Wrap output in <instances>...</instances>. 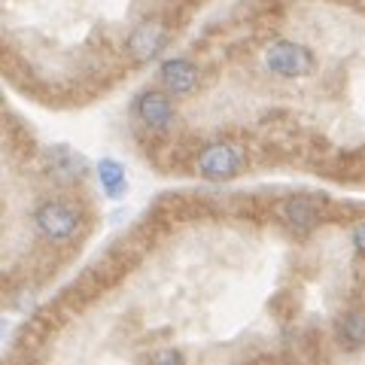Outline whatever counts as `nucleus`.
<instances>
[{"instance_id": "obj_8", "label": "nucleus", "mask_w": 365, "mask_h": 365, "mask_svg": "<svg viewBox=\"0 0 365 365\" xmlns=\"http://www.w3.org/2000/svg\"><path fill=\"white\" fill-rule=\"evenodd\" d=\"M283 220H287L295 232H307V228H314L317 220H319V210L311 198L304 195H292L283 201Z\"/></svg>"}, {"instance_id": "obj_11", "label": "nucleus", "mask_w": 365, "mask_h": 365, "mask_svg": "<svg viewBox=\"0 0 365 365\" xmlns=\"http://www.w3.org/2000/svg\"><path fill=\"white\" fill-rule=\"evenodd\" d=\"M353 244H356V250L365 256V220L356 222V228H353Z\"/></svg>"}, {"instance_id": "obj_2", "label": "nucleus", "mask_w": 365, "mask_h": 365, "mask_svg": "<svg viewBox=\"0 0 365 365\" xmlns=\"http://www.w3.org/2000/svg\"><path fill=\"white\" fill-rule=\"evenodd\" d=\"M265 67L280 76V79H295V76H307L314 71V55L304 49L302 43L292 40H274L265 49Z\"/></svg>"}, {"instance_id": "obj_1", "label": "nucleus", "mask_w": 365, "mask_h": 365, "mask_svg": "<svg viewBox=\"0 0 365 365\" xmlns=\"http://www.w3.org/2000/svg\"><path fill=\"white\" fill-rule=\"evenodd\" d=\"M79 222H83V216L67 201H46L34 213V225H37L43 241L49 244H67L79 232Z\"/></svg>"}, {"instance_id": "obj_10", "label": "nucleus", "mask_w": 365, "mask_h": 365, "mask_svg": "<svg viewBox=\"0 0 365 365\" xmlns=\"http://www.w3.org/2000/svg\"><path fill=\"white\" fill-rule=\"evenodd\" d=\"M338 335L344 338L350 347H362L365 344V311H350L341 317Z\"/></svg>"}, {"instance_id": "obj_7", "label": "nucleus", "mask_w": 365, "mask_h": 365, "mask_svg": "<svg viewBox=\"0 0 365 365\" xmlns=\"http://www.w3.org/2000/svg\"><path fill=\"white\" fill-rule=\"evenodd\" d=\"M49 170L55 180L73 182L83 177L86 162H83V155H76L73 150H67V146H55V150H49Z\"/></svg>"}, {"instance_id": "obj_12", "label": "nucleus", "mask_w": 365, "mask_h": 365, "mask_svg": "<svg viewBox=\"0 0 365 365\" xmlns=\"http://www.w3.org/2000/svg\"><path fill=\"white\" fill-rule=\"evenodd\" d=\"M150 359H155V362H182V353H177V350H162V353H153Z\"/></svg>"}, {"instance_id": "obj_4", "label": "nucleus", "mask_w": 365, "mask_h": 365, "mask_svg": "<svg viewBox=\"0 0 365 365\" xmlns=\"http://www.w3.org/2000/svg\"><path fill=\"white\" fill-rule=\"evenodd\" d=\"M134 113H137V119L153 131H165L174 125V104H170V98L165 91H155V88L143 91V95L137 98Z\"/></svg>"}, {"instance_id": "obj_5", "label": "nucleus", "mask_w": 365, "mask_h": 365, "mask_svg": "<svg viewBox=\"0 0 365 365\" xmlns=\"http://www.w3.org/2000/svg\"><path fill=\"white\" fill-rule=\"evenodd\" d=\"M165 37L168 34H165L162 25H155V21H140V25L128 34L125 49H128V55L134 61H150V58H155V55L162 52Z\"/></svg>"}, {"instance_id": "obj_9", "label": "nucleus", "mask_w": 365, "mask_h": 365, "mask_svg": "<svg viewBox=\"0 0 365 365\" xmlns=\"http://www.w3.org/2000/svg\"><path fill=\"white\" fill-rule=\"evenodd\" d=\"M98 180H101V189H104L107 198H122L125 192H128V177H125V168L116 158H101Z\"/></svg>"}, {"instance_id": "obj_6", "label": "nucleus", "mask_w": 365, "mask_h": 365, "mask_svg": "<svg viewBox=\"0 0 365 365\" xmlns=\"http://www.w3.org/2000/svg\"><path fill=\"white\" fill-rule=\"evenodd\" d=\"M158 79H162V86L170 95H189V91L198 86V67L186 58H170L162 64Z\"/></svg>"}, {"instance_id": "obj_3", "label": "nucleus", "mask_w": 365, "mask_h": 365, "mask_svg": "<svg viewBox=\"0 0 365 365\" xmlns=\"http://www.w3.org/2000/svg\"><path fill=\"white\" fill-rule=\"evenodd\" d=\"M198 174L210 182H222L241 174V153L232 143H207L198 153Z\"/></svg>"}]
</instances>
